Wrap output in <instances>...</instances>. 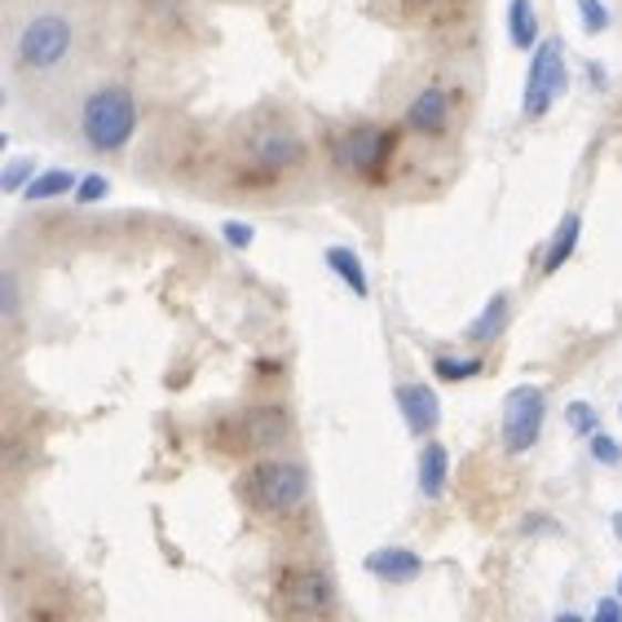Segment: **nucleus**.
<instances>
[{
	"instance_id": "cd10ccee",
	"label": "nucleus",
	"mask_w": 622,
	"mask_h": 622,
	"mask_svg": "<svg viewBox=\"0 0 622 622\" xmlns=\"http://www.w3.org/2000/svg\"><path fill=\"white\" fill-rule=\"evenodd\" d=\"M588 84H592V89H605V71H601L597 62H588Z\"/></svg>"
},
{
	"instance_id": "393cba45",
	"label": "nucleus",
	"mask_w": 622,
	"mask_h": 622,
	"mask_svg": "<svg viewBox=\"0 0 622 622\" xmlns=\"http://www.w3.org/2000/svg\"><path fill=\"white\" fill-rule=\"evenodd\" d=\"M221 239H226L235 252H248V248L257 243V230H252L248 221H226V226H221Z\"/></svg>"
},
{
	"instance_id": "20e7f679",
	"label": "nucleus",
	"mask_w": 622,
	"mask_h": 622,
	"mask_svg": "<svg viewBox=\"0 0 622 622\" xmlns=\"http://www.w3.org/2000/svg\"><path fill=\"white\" fill-rule=\"evenodd\" d=\"M570 89V71H566V40L557 35H543L530 53V71H526V97H521V111L530 120L548 115L552 102Z\"/></svg>"
},
{
	"instance_id": "f03ea898",
	"label": "nucleus",
	"mask_w": 622,
	"mask_h": 622,
	"mask_svg": "<svg viewBox=\"0 0 622 622\" xmlns=\"http://www.w3.org/2000/svg\"><path fill=\"white\" fill-rule=\"evenodd\" d=\"M243 490H248V499H252L257 512H266V517H288V512H297V508L305 504V495H310V477H305L301 464H288V459H261V464L248 468Z\"/></svg>"
},
{
	"instance_id": "bb28decb",
	"label": "nucleus",
	"mask_w": 622,
	"mask_h": 622,
	"mask_svg": "<svg viewBox=\"0 0 622 622\" xmlns=\"http://www.w3.org/2000/svg\"><path fill=\"white\" fill-rule=\"evenodd\" d=\"M597 619H601V622H622V597H605V601L597 605Z\"/></svg>"
},
{
	"instance_id": "ddd939ff",
	"label": "nucleus",
	"mask_w": 622,
	"mask_h": 622,
	"mask_svg": "<svg viewBox=\"0 0 622 622\" xmlns=\"http://www.w3.org/2000/svg\"><path fill=\"white\" fill-rule=\"evenodd\" d=\"M415 473H419V495L424 499H442L446 495V481H450V450L442 442H424Z\"/></svg>"
},
{
	"instance_id": "7ed1b4c3",
	"label": "nucleus",
	"mask_w": 622,
	"mask_h": 622,
	"mask_svg": "<svg viewBox=\"0 0 622 622\" xmlns=\"http://www.w3.org/2000/svg\"><path fill=\"white\" fill-rule=\"evenodd\" d=\"M71 40H75V31H71L66 13H31L13 40L18 71H35V75L58 71L71 53Z\"/></svg>"
},
{
	"instance_id": "4468645a",
	"label": "nucleus",
	"mask_w": 622,
	"mask_h": 622,
	"mask_svg": "<svg viewBox=\"0 0 622 622\" xmlns=\"http://www.w3.org/2000/svg\"><path fill=\"white\" fill-rule=\"evenodd\" d=\"M579 235H583V217H579V212H566L561 226H557V235H552V243H548V252H543V274L566 270V261H570L574 248H579Z\"/></svg>"
},
{
	"instance_id": "f257e3e1",
	"label": "nucleus",
	"mask_w": 622,
	"mask_h": 622,
	"mask_svg": "<svg viewBox=\"0 0 622 622\" xmlns=\"http://www.w3.org/2000/svg\"><path fill=\"white\" fill-rule=\"evenodd\" d=\"M137 133V97L124 84H97L80 106V137L97 155H115Z\"/></svg>"
},
{
	"instance_id": "a211bd4d",
	"label": "nucleus",
	"mask_w": 622,
	"mask_h": 622,
	"mask_svg": "<svg viewBox=\"0 0 622 622\" xmlns=\"http://www.w3.org/2000/svg\"><path fill=\"white\" fill-rule=\"evenodd\" d=\"M504 326H508V292H495V297L486 301V310L477 313V322L468 326V340H473V344H490Z\"/></svg>"
},
{
	"instance_id": "412c9836",
	"label": "nucleus",
	"mask_w": 622,
	"mask_h": 622,
	"mask_svg": "<svg viewBox=\"0 0 622 622\" xmlns=\"http://www.w3.org/2000/svg\"><path fill=\"white\" fill-rule=\"evenodd\" d=\"M588 455H592L601 468H619L622 464V442L619 437H610L605 428H597V433L588 437Z\"/></svg>"
},
{
	"instance_id": "1a4fd4ad",
	"label": "nucleus",
	"mask_w": 622,
	"mask_h": 622,
	"mask_svg": "<svg viewBox=\"0 0 622 622\" xmlns=\"http://www.w3.org/2000/svg\"><path fill=\"white\" fill-rule=\"evenodd\" d=\"M397 411L411 428V437H433L442 424V402L433 393V384H397Z\"/></svg>"
},
{
	"instance_id": "7c9ffc66",
	"label": "nucleus",
	"mask_w": 622,
	"mask_h": 622,
	"mask_svg": "<svg viewBox=\"0 0 622 622\" xmlns=\"http://www.w3.org/2000/svg\"><path fill=\"white\" fill-rule=\"evenodd\" d=\"M619 415H622V406H619Z\"/></svg>"
},
{
	"instance_id": "2eb2a0df",
	"label": "nucleus",
	"mask_w": 622,
	"mask_h": 622,
	"mask_svg": "<svg viewBox=\"0 0 622 622\" xmlns=\"http://www.w3.org/2000/svg\"><path fill=\"white\" fill-rule=\"evenodd\" d=\"M326 270L357 297V301H366L371 297V283H366V270H362V257L353 252V248H326Z\"/></svg>"
},
{
	"instance_id": "f8f14e48",
	"label": "nucleus",
	"mask_w": 622,
	"mask_h": 622,
	"mask_svg": "<svg viewBox=\"0 0 622 622\" xmlns=\"http://www.w3.org/2000/svg\"><path fill=\"white\" fill-rule=\"evenodd\" d=\"M366 570L380 579V583H415L424 561L411 552V548H375L366 557Z\"/></svg>"
},
{
	"instance_id": "9b49d317",
	"label": "nucleus",
	"mask_w": 622,
	"mask_h": 622,
	"mask_svg": "<svg viewBox=\"0 0 622 622\" xmlns=\"http://www.w3.org/2000/svg\"><path fill=\"white\" fill-rule=\"evenodd\" d=\"M288 433H292V419L283 406H252L243 415V437L252 450H274L288 442Z\"/></svg>"
},
{
	"instance_id": "4be33fe9",
	"label": "nucleus",
	"mask_w": 622,
	"mask_h": 622,
	"mask_svg": "<svg viewBox=\"0 0 622 622\" xmlns=\"http://www.w3.org/2000/svg\"><path fill=\"white\" fill-rule=\"evenodd\" d=\"M40 168H35V159H9L4 164V173H0V190L4 195H22L27 190V182L35 177Z\"/></svg>"
},
{
	"instance_id": "5701e85b",
	"label": "nucleus",
	"mask_w": 622,
	"mask_h": 622,
	"mask_svg": "<svg viewBox=\"0 0 622 622\" xmlns=\"http://www.w3.org/2000/svg\"><path fill=\"white\" fill-rule=\"evenodd\" d=\"M106 195H111V177H106V173H84V177H80V186H75V195H71V199H75V204H84V208H89V204H102V199H106Z\"/></svg>"
},
{
	"instance_id": "f3484780",
	"label": "nucleus",
	"mask_w": 622,
	"mask_h": 622,
	"mask_svg": "<svg viewBox=\"0 0 622 622\" xmlns=\"http://www.w3.org/2000/svg\"><path fill=\"white\" fill-rule=\"evenodd\" d=\"M75 186H80V177H75V173H66V168H44V173H35V177L27 182L22 199H27V204H49V199L75 195Z\"/></svg>"
},
{
	"instance_id": "39448f33",
	"label": "nucleus",
	"mask_w": 622,
	"mask_h": 622,
	"mask_svg": "<svg viewBox=\"0 0 622 622\" xmlns=\"http://www.w3.org/2000/svg\"><path fill=\"white\" fill-rule=\"evenodd\" d=\"M543 419H548V397L539 384H517L504 397V419H499V437L508 455H526L539 446L543 437Z\"/></svg>"
},
{
	"instance_id": "6ab92c4d",
	"label": "nucleus",
	"mask_w": 622,
	"mask_h": 622,
	"mask_svg": "<svg viewBox=\"0 0 622 622\" xmlns=\"http://www.w3.org/2000/svg\"><path fill=\"white\" fill-rule=\"evenodd\" d=\"M486 371V362L481 357H433V375L437 380H450V384H459V380H473V375H481Z\"/></svg>"
},
{
	"instance_id": "c85d7f7f",
	"label": "nucleus",
	"mask_w": 622,
	"mask_h": 622,
	"mask_svg": "<svg viewBox=\"0 0 622 622\" xmlns=\"http://www.w3.org/2000/svg\"><path fill=\"white\" fill-rule=\"evenodd\" d=\"M614 535H619V539H622V512H619V517H614Z\"/></svg>"
},
{
	"instance_id": "6e6552de",
	"label": "nucleus",
	"mask_w": 622,
	"mask_h": 622,
	"mask_svg": "<svg viewBox=\"0 0 622 622\" xmlns=\"http://www.w3.org/2000/svg\"><path fill=\"white\" fill-rule=\"evenodd\" d=\"M248 155H252L257 164H266L270 173H283V168H297V164L305 159V142H301V133L288 128V124H266V128H257V133L248 137Z\"/></svg>"
},
{
	"instance_id": "b1692460",
	"label": "nucleus",
	"mask_w": 622,
	"mask_h": 622,
	"mask_svg": "<svg viewBox=\"0 0 622 622\" xmlns=\"http://www.w3.org/2000/svg\"><path fill=\"white\" fill-rule=\"evenodd\" d=\"M574 4H579V22H583L588 35L610 31V4L605 0H574Z\"/></svg>"
},
{
	"instance_id": "c756f323",
	"label": "nucleus",
	"mask_w": 622,
	"mask_h": 622,
	"mask_svg": "<svg viewBox=\"0 0 622 622\" xmlns=\"http://www.w3.org/2000/svg\"><path fill=\"white\" fill-rule=\"evenodd\" d=\"M619 597H622V574H619Z\"/></svg>"
},
{
	"instance_id": "a878e982",
	"label": "nucleus",
	"mask_w": 622,
	"mask_h": 622,
	"mask_svg": "<svg viewBox=\"0 0 622 622\" xmlns=\"http://www.w3.org/2000/svg\"><path fill=\"white\" fill-rule=\"evenodd\" d=\"M0 292H4V318H18L22 305H18V283H13V274L0 279Z\"/></svg>"
},
{
	"instance_id": "423d86ee",
	"label": "nucleus",
	"mask_w": 622,
	"mask_h": 622,
	"mask_svg": "<svg viewBox=\"0 0 622 622\" xmlns=\"http://www.w3.org/2000/svg\"><path fill=\"white\" fill-rule=\"evenodd\" d=\"M388 151H393V133L380 128V124H353V128H344L331 142L335 168H344V173H371V177L380 173V164L388 159Z\"/></svg>"
},
{
	"instance_id": "aec40b11",
	"label": "nucleus",
	"mask_w": 622,
	"mask_h": 622,
	"mask_svg": "<svg viewBox=\"0 0 622 622\" xmlns=\"http://www.w3.org/2000/svg\"><path fill=\"white\" fill-rule=\"evenodd\" d=\"M566 428L579 433V437H592V433L601 428V411H597L592 402H570V406H566Z\"/></svg>"
},
{
	"instance_id": "dca6fc26",
	"label": "nucleus",
	"mask_w": 622,
	"mask_h": 622,
	"mask_svg": "<svg viewBox=\"0 0 622 622\" xmlns=\"http://www.w3.org/2000/svg\"><path fill=\"white\" fill-rule=\"evenodd\" d=\"M508 40H512V49L535 53V44L543 40L539 35V9H535V0H508Z\"/></svg>"
},
{
	"instance_id": "0eeeda50",
	"label": "nucleus",
	"mask_w": 622,
	"mask_h": 622,
	"mask_svg": "<svg viewBox=\"0 0 622 622\" xmlns=\"http://www.w3.org/2000/svg\"><path fill=\"white\" fill-rule=\"evenodd\" d=\"M279 592H283V605L292 614H326L335 605V588L322 570H310V566H297L279 579Z\"/></svg>"
},
{
	"instance_id": "9d476101",
	"label": "nucleus",
	"mask_w": 622,
	"mask_h": 622,
	"mask_svg": "<svg viewBox=\"0 0 622 622\" xmlns=\"http://www.w3.org/2000/svg\"><path fill=\"white\" fill-rule=\"evenodd\" d=\"M402 124H406L411 133H433V137L446 133V124H450V89H437V84L419 89V93L411 97Z\"/></svg>"
}]
</instances>
